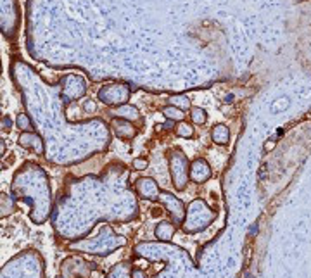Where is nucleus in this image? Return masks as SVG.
Masks as SVG:
<instances>
[{"label": "nucleus", "instance_id": "obj_1", "mask_svg": "<svg viewBox=\"0 0 311 278\" xmlns=\"http://www.w3.org/2000/svg\"><path fill=\"white\" fill-rule=\"evenodd\" d=\"M126 244V239L123 237H118L113 231L111 226H104L102 231L95 237V239L88 240H81V242L71 244V249L81 250V252H88V254H99V256H107L113 250H116L118 247Z\"/></svg>", "mask_w": 311, "mask_h": 278}, {"label": "nucleus", "instance_id": "obj_2", "mask_svg": "<svg viewBox=\"0 0 311 278\" xmlns=\"http://www.w3.org/2000/svg\"><path fill=\"white\" fill-rule=\"evenodd\" d=\"M216 211H213L203 199H195L187 209L182 228H184L185 234H197V231H203L206 226L211 225L216 220Z\"/></svg>", "mask_w": 311, "mask_h": 278}, {"label": "nucleus", "instance_id": "obj_3", "mask_svg": "<svg viewBox=\"0 0 311 278\" xmlns=\"http://www.w3.org/2000/svg\"><path fill=\"white\" fill-rule=\"evenodd\" d=\"M170 171H171V178L173 185H175L176 190H185L187 183H189V171L190 166L187 163V157L180 150H173L171 157H170Z\"/></svg>", "mask_w": 311, "mask_h": 278}, {"label": "nucleus", "instance_id": "obj_4", "mask_svg": "<svg viewBox=\"0 0 311 278\" xmlns=\"http://www.w3.org/2000/svg\"><path fill=\"white\" fill-rule=\"evenodd\" d=\"M159 200L163 202L164 209L170 213L171 221L175 223V225H184L185 214H187V209L184 206V202H182L178 197H175L173 194H170V192H161V195H159Z\"/></svg>", "mask_w": 311, "mask_h": 278}, {"label": "nucleus", "instance_id": "obj_5", "mask_svg": "<svg viewBox=\"0 0 311 278\" xmlns=\"http://www.w3.org/2000/svg\"><path fill=\"white\" fill-rule=\"evenodd\" d=\"M128 95H130V90L126 88L125 85L121 83H114L104 86L99 92V99L102 100L107 106H114V104H125L128 100Z\"/></svg>", "mask_w": 311, "mask_h": 278}, {"label": "nucleus", "instance_id": "obj_6", "mask_svg": "<svg viewBox=\"0 0 311 278\" xmlns=\"http://www.w3.org/2000/svg\"><path fill=\"white\" fill-rule=\"evenodd\" d=\"M62 275L64 278H86L92 271V266L90 263L83 261V259H78V258H68L64 259L62 263Z\"/></svg>", "mask_w": 311, "mask_h": 278}, {"label": "nucleus", "instance_id": "obj_7", "mask_svg": "<svg viewBox=\"0 0 311 278\" xmlns=\"http://www.w3.org/2000/svg\"><path fill=\"white\" fill-rule=\"evenodd\" d=\"M135 190L137 194H139V197L145 200H159V195H161V190H159L158 183H156L152 178L137 180Z\"/></svg>", "mask_w": 311, "mask_h": 278}, {"label": "nucleus", "instance_id": "obj_8", "mask_svg": "<svg viewBox=\"0 0 311 278\" xmlns=\"http://www.w3.org/2000/svg\"><path fill=\"white\" fill-rule=\"evenodd\" d=\"M189 178L194 181V183H204V181H208L211 178V168H209V164L206 163L204 159H195V161L190 164Z\"/></svg>", "mask_w": 311, "mask_h": 278}, {"label": "nucleus", "instance_id": "obj_9", "mask_svg": "<svg viewBox=\"0 0 311 278\" xmlns=\"http://www.w3.org/2000/svg\"><path fill=\"white\" fill-rule=\"evenodd\" d=\"M17 142H19L21 147L28 149V150H33L35 154H43V142L42 138H40L38 135L31 133V131H23L19 135V138H17Z\"/></svg>", "mask_w": 311, "mask_h": 278}, {"label": "nucleus", "instance_id": "obj_10", "mask_svg": "<svg viewBox=\"0 0 311 278\" xmlns=\"http://www.w3.org/2000/svg\"><path fill=\"white\" fill-rule=\"evenodd\" d=\"M175 234H176V225L173 221L163 220L156 225L154 235L158 237V240H161V242H170L173 237H175Z\"/></svg>", "mask_w": 311, "mask_h": 278}, {"label": "nucleus", "instance_id": "obj_11", "mask_svg": "<svg viewBox=\"0 0 311 278\" xmlns=\"http://www.w3.org/2000/svg\"><path fill=\"white\" fill-rule=\"evenodd\" d=\"M113 128L121 138H134L137 131L135 126L131 125V123H128L126 120H113Z\"/></svg>", "mask_w": 311, "mask_h": 278}, {"label": "nucleus", "instance_id": "obj_12", "mask_svg": "<svg viewBox=\"0 0 311 278\" xmlns=\"http://www.w3.org/2000/svg\"><path fill=\"white\" fill-rule=\"evenodd\" d=\"M211 136L216 144L225 145V144H228V140H230V131H228L225 125H216L211 131Z\"/></svg>", "mask_w": 311, "mask_h": 278}, {"label": "nucleus", "instance_id": "obj_13", "mask_svg": "<svg viewBox=\"0 0 311 278\" xmlns=\"http://www.w3.org/2000/svg\"><path fill=\"white\" fill-rule=\"evenodd\" d=\"M107 278H131V270L126 263L116 264V266H113V270L107 273Z\"/></svg>", "mask_w": 311, "mask_h": 278}, {"label": "nucleus", "instance_id": "obj_14", "mask_svg": "<svg viewBox=\"0 0 311 278\" xmlns=\"http://www.w3.org/2000/svg\"><path fill=\"white\" fill-rule=\"evenodd\" d=\"M163 114H164V118H168L170 121H184V118H185V112L182 111L180 107H176V106L164 107Z\"/></svg>", "mask_w": 311, "mask_h": 278}, {"label": "nucleus", "instance_id": "obj_15", "mask_svg": "<svg viewBox=\"0 0 311 278\" xmlns=\"http://www.w3.org/2000/svg\"><path fill=\"white\" fill-rule=\"evenodd\" d=\"M114 114L123 118V120H135V118H139V111H137V107L131 106H121L114 111Z\"/></svg>", "mask_w": 311, "mask_h": 278}, {"label": "nucleus", "instance_id": "obj_16", "mask_svg": "<svg viewBox=\"0 0 311 278\" xmlns=\"http://www.w3.org/2000/svg\"><path fill=\"white\" fill-rule=\"evenodd\" d=\"M16 211V202L9 197L7 194H2V213H0V216L6 218L9 214H12Z\"/></svg>", "mask_w": 311, "mask_h": 278}, {"label": "nucleus", "instance_id": "obj_17", "mask_svg": "<svg viewBox=\"0 0 311 278\" xmlns=\"http://www.w3.org/2000/svg\"><path fill=\"white\" fill-rule=\"evenodd\" d=\"M16 126L19 128L21 131H31V128H33V125H31V120L28 116L25 114V112H19L16 118Z\"/></svg>", "mask_w": 311, "mask_h": 278}, {"label": "nucleus", "instance_id": "obj_18", "mask_svg": "<svg viewBox=\"0 0 311 278\" xmlns=\"http://www.w3.org/2000/svg\"><path fill=\"white\" fill-rule=\"evenodd\" d=\"M206 111L201 107H192L190 109V120L194 125H203V123H206Z\"/></svg>", "mask_w": 311, "mask_h": 278}, {"label": "nucleus", "instance_id": "obj_19", "mask_svg": "<svg viewBox=\"0 0 311 278\" xmlns=\"http://www.w3.org/2000/svg\"><path fill=\"white\" fill-rule=\"evenodd\" d=\"M175 131H176L178 136H182V138H192V135H194V128H192V125H189V123H184V121L176 126Z\"/></svg>", "mask_w": 311, "mask_h": 278}, {"label": "nucleus", "instance_id": "obj_20", "mask_svg": "<svg viewBox=\"0 0 311 278\" xmlns=\"http://www.w3.org/2000/svg\"><path fill=\"white\" fill-rule=\"evenodd\" d=\"M171 106H176L180 109H189L190 107V100L185 97V95H175V97L170 99Z\"/></svg>", "mask_w": 311, "mask_h": 278}, {"label": "nucleus", "instance_id": "obj_21", "mask_svg": "<svg viewBox=\"0 0 311 278\" xmlns=\"http://www.w3.org/2000/svg\"><path fill=\"white\" fill-rule=\"evenodd\" d=\"M147 159H144V157H137L135 161H134V168L135 170H145L147 168Z\"/></svg>", "mask_w": 311, "mask_h": 278}, {"label": "nucleus", "instance_id": "obj_22", "mask_svg": "<svg viewBox=\"0 0 311 278\" xmlns=\"http://www.w3.org/2000/svg\"><path fill=\"white\" fill-rule=\"evenodd\" d=\"M131 278H149L147 273L140 268H131Z\"/></svg>", "mask_w": 311, "mask_h": 278}, {"label": "nucleus", "instance_id": "obj_23", "mask_svg": "<svg viewBox=\"0 0 311 278\" xmlns=\"http://www.w3.org/2000/svg\"><path fill=\"white\" fill-rule=\"evenodd\" d=\"M2 125H4V131H7L9 128H11V120H9L7 116H4V120H2Z\"/></svg>", "mask_w": 311, "mask_h": 278}, {"label": "nucleus", "instance_id": "obj_24", "mask_svg": "<svg viewBox=\"0 0 311 278\" xmlns=\"http://www.w3.org/2000/svg\"><path fill=\"white\" fill-rule=\"evenodd\" d=\"M273 147H275V140H268V142L264 144V150H266V152H270Z\"/></svg>", "mask_w": 311, "mask_h": 278}, {"label": "nucleus", "instance_id": "obj_25", "mask_svg": "<svg viewBox=\"0 0 311 278\" xmlns=\"http://www.w3.org/2000/svg\"><path fill=\"white\" fill-rule=\"evenodd\" d=\"M232 100H233V97H232V95H228V97H227V100H225V102H228V104H230V102H232Z\"/></svg>", "mask_w": 311, "mask_h": 278}]
</instances>
